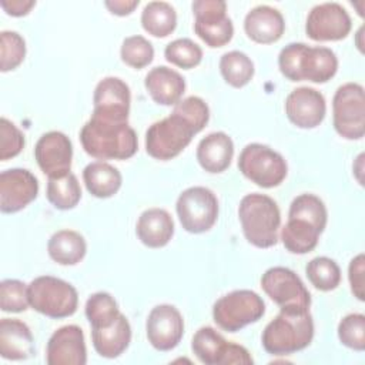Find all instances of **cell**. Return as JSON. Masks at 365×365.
Returning <instances> with one entry per match:
<instances>
[{
  "label": "cell",
  "instance_id": "8",
  "mask_svg": "<svg viewBox=\"0 0 365 365\" xmlns=\"http://www.w3.org/2000/svg\"><path fill=\"white\" fill-rule=\"evenodd\" d=\"M238 168L244 177L262 188L278 187L288 174L284 157L268 145L251 143L238 157Z\"/></svg>",
  "mask_w": 365,
  "mask_h": 365
},
{
  "label": "cell",
  "instance_id": "34",
  "mask_svg": "<svg viewBox=\"0 0 365 365\" xmlns=\"http://www.w3.org/2000/svg\"><path fill=\"white\" fill-rule=\"evenodd\" d=\"M305 274L309 282L324 292L335 289L341 282L339 265L328 257L312 258L305 267Z\"/></svg>",
  "mask_w": 365,
  "mask_h": 365
},
{
  "label": "cell",
  "instance_id": "3",
  "mask_svg": "<svg viewBox=\"0 0 365 365\" xmlns=\"http://www.w3.org/2000/svg\"><path fill=\"white\" fill-rule=\"evenodd\" d=\"M238 218L245 240L257 248H269L278 242L281 211L278 204L265 194L251 192L241 198Z\"/></svg>",
  "mask_w": 365,
  "mask_h": 365
},
{
  "label": "cell",
  "instance_id": "43",
  "mask_svg": "<svg viewBox=\"0 0 365 365\" xmlns=\"http://www.w3.org/2000/svg\"><path fill=\"white\" fill-rule=\"evenodd\" d=\"M364 272H365V257H364V254H358L349 262L348 278H349L351 291H352L354 297L359 301H364V297H365Z\"/></svg>",
  "mask_w": 365,
  "mask_h": 365
},
{
  "label": "cell",
  "instance_id": "2",
  "mask_svg": "<svg viewBox=\"0 0 365 365\" xmlns=\"http://www.w3.org/2000/svg\"><path fill=\"white\" fill-rule=\"evenodd\" d=\"M281 74L289 81L327 83L338 70L336 54L328 47H311L305 43H289L278 56Z\"/></svg>",
  "mask_w": 365,
  "mask_h": 365
},
{
  "label": "cell",
  "instance_id": "38",
  "mask_svg": "<svg viewBox=\"0 0 365 365\" xmlns=\"http://www.w3.org/2000/svg\"><path fill=\"white\" fill-rule=\"evenodd\" d=\"M26 57V41L11 30L0 33V70L3 73L17 68Z\"/></svg>",
  "mask_w": 365,
  "mask_h": 365
},
{
  "label": "cell",
  "instance_id": "6",
  "mask_svg": "<svg viewBox=\"0 0 365 365\" xmlns=\"http://www.w3.org/2000/svg\"><path fill=\"white\" fill-rule=\"evenodd\" d=\"M197 134L195 127L180 113L174 111L153 123L145 131V151L150 157L167 161L177 157Z\"/></svg>",
  "mask_w": 365,
  "mask_h": 365
},
{
  "label": "cell",
  "instance_id": "19",
  "mask_svg": "<svg viewBox=\"0 0 365 365\" xmlns=\"http://www.w3.org/2000/svg\"><path fill=\"white\" fill-rule=\"evenodd\" d=\"M285 114L299 128H315L327 114L325 97L312 87H298L285 100Z\"/></svg>",
  "mask_w": 365,
  "mask_h": 365
},
{
  "label": "cell",
  "instance_id": "45",
  "mask_svg": "<svg viewBox=\"0 0 365 365\" xmlns=\"http://www.w3.org/2000/svg\"><path fill=\"white\" fill-rule=\"evenodd\" d=\"M140 4L138 0H107L104 6L108 9L111 14L115 16H128L134 11V9Z\"/></svg>",
  "mask_w": 365,
  "mask_h": 365
},
{
  "label": "cell",
  "instance_id": "35",
  "mask_svg": "<svg viewBox=\"0 0 365 365\" xmlns=\"http://www.w3.org/2000/svg\"><path fill=\"white\" fill-rule=\"evenodd\" d=\"M304 218L318 227L321 231L325 230L328 221V212L324 201L314 194H299L289 205L288 218Z\"/></svg>",
  "mask_w": 365,
  "mask_h": 365
},
{
  "label": "cell",
  "instance_id": "21",
  "mask_svg": "<svg viewBox=\"0 0 365 365\" xmlns=\"http://www.w3.org/2000/svg\"><path fill=\"white\" fill-rule=\"evenodd\" d=\"M144 86L153 101L160 106H175L185 91L182 76L167 66L151 68L144 78Z\"/></svg>",
  "mask_w": 365,
  "mask_h": 365
},
{
  "label": "cell",
  "instance_id": "32",
  "mask_svg": "<svg viewBox=\"0 0 365 365\" xmlns=\"http://www.w3.org/2000/svg\"><path fill=\"white\" fill-rule=\"evenodd\" d=\"M46 195L57 210L66 211L74 208L81 200V188L77 177L68 173L60 178H48Z\"/></svg>",
  "mask_w": 365,
  "mask_h": 365
},
{
  "label": "cell",
  "instance_id": "42",
  "mask_svg": "<svg viewBox=\"0 0 365 365\" xmlns=\"http://www.w3.org/2000/svg\"><path fill=\"white\" fill-rule=\"evenodd\" d=\"M174 111L182 114L200 133L210 120V108L207 103L197 96H190L174 106Z\"/></svg>",
  "mask_w": 365,
  "mask_h": 365
},
{
  "label": "cell",
  "instance_id": "20",
  "mask_svg": "<svg viewBox=\"0 0 365 365\" xmlns=\"http://www.w3.org/2000/svg\"><path fill=\"white\" fill-rule=\"evenodd\" d=\"M244 30L248 38L259 44L278 41L285 30V20L279 10L261 4L251 9L244 20Z\"/></svg>",
  "mask_w": 365,
  "mask_h": 365
},
{
  "label": "cell",
  "instance_id": "13",
  "mask_svg": "<svg viewBox=\"0 0 365 365\" xmlns=\"http://www.w3.org/2000/svg\"><path fill=\"white\" fill-rule=\"evenodd\" d=\"M348 11L339 3L327 1L311 9L305 23V33L314 41H338L351 31Z\"/></svg>",
  "mask_w": 365,
  "mask_h": 365
},
{
  "label": "cell",
  "instance_id": "39",
  "mask_svg": "<svg viewBox=\"0 0 365 365\" xmlns=\"http://www.w3.org/2000/svg\"><path fill=\"white\" fill-rule=\"evenodd\" d=\"M338 338L342 345L354 349H365V315L359 312L345 315L338 324Z\"/></svg>",
  "mask_w": 365,
  "mask_h": 365
},
{
  "label": "cell",
  "instance_id": "24",
  "mask_svg": "<svg viewBox=\"0 0 365 365\" xmlns=\"http://www.w3.org/2000/svg\"><path fill=\"white\" fill-rule=\"evenodd\" d=\"M234 157V143L222 131L210 133L197 145V160L202 170L211 174L225 171Z\"/></svg>",
  "mask_w": 365,
  "mask_h": 365
},
{
  "label": "cell",
  "instance_id": "5",
  "mask_svg": "<svg viewBox=\"0 0 365 365\" xmlns=\"http://www.w3.org/2000/svg\"><path fill=\"white\" fill-rule=\"evenodd\" d=\"M30 307L48 318L61 319L71 317L78 307L77 289L67 281L41 275L27 285Z\"/></svg>",
  "mask_w": 365,
  "mask_h": 365
},
{
  "label": "cell",
  "instance_id": "29",
  "mask_svg": "<svg viewBox=\"0 0 365 365\" xmlns=\"http://www.w3.org/2000/svg\"><path fill=\"white\" fill-rule=\"evenodd\" d=\"M322 231L304 218H288L281 230V241L287 251L292 254H308L317 245Z\"/></svg>",
  "mask_w": 365,
  "mask_h": 365
},
{
  "label": "cell",
  "instance_id": "4",
  "mask_svg": "<svg viewBox=\"0 0 365 365\" xmlns=\"http://www.w3.org/2000/svg\"><path fill=\"white\" fill-rule=\"evenodd\" d=\"M314 338V321L309 311H279L262 331L261 342L271 355H291L307 348Z\"/></svg>",
  "mask_w": 365,
  "mask_h": 365
},
{
  "label": "cell",
  "instance_id": "18",
  "mask_svg": "<svg viewBox=\"0 0 365 365\" xmlns=\"http://www.w3.org/2000/svg\"><path fill=\"white\" fill-rule=\"evenodd\" d=\"M48 365H84L87 349L83 329L78 325H64L48 338L46 348Z\"/></svg>",
  "mask_w": 365,
  "mask_h": 365
},
{
  "label": "cell",
  "instance_id": "23",
  "mask_svg": "<svg viewBox=\"0 0 365 365\" xmlns=\"http://www.w3.org/2000/svg\"><path fill=\"white\" fill-rule=\"evenodd\" d=\"M135 234L148 248L165 247L174 235V221L164 208H148L137 220Z\"/></svg>",
  "mask_w": 365,
  "mask_h": 365
},
{
  "label": "cell",
  "instance_id": "33",
  "mask_svg": "<svg viewBox=\"0 0 365 365\" xmlns=\"http://www.w3.org/2000/svg\"><path fill=\"white\" fill-rule=\"evenodd\" d=\"M86 317L93 328H106L114 324L121 314L114 297L108 292H96L86 302Z\"/></svg>",
  "mask_w": 365,
  "mask_h": 365
},
{
  "label": "cell",
  "instance_id": "12",
  "mask_svg": "<svg viewBox=\"0 0 365 365\" xmlns=\"http://www.w3.org/2000/svg\"><path fill=\"white\" fill-rule=\"evenodd\" d=\"M194 31L211 48L222 47L231 41L234 26L227 16V3L222 0H195Z\"/></svg>",
  "mask_w": 365,
  "mask_h": 365
},
{
  "label": "cell",
  "instance_id": "22",
  "mask_svg": "<svg viewBox=\"0 0 365 365\" xmlns=\"http://www.w3.org/2000/svg\"><path fill=\"white\" fill-rule=\"evenodd\" d=\"M34 352V338L30 328L20 319L3 318L0 321L1 358L21 361L33 356Z\"/></svg>",
  "mask_w": 365,
  "mask_h": 365
},
{
  "label": "cell",
  "instance_id": "9",
  "mask_svg": "<svg viewBox=\"0 0 365 365\" xmlns=\"http://www.w3.org/2000/svg\"><path fill=\"white\" fill-rule=\"evenodd\" d=\"M335 131L346 140H359L365 134V96L358 83L339 86L332 98Z\"/></svg>",
  "mask_w": 365,
  "mask_h": 365
},
{
  "label": "cell",
  "instance_id": "27",
  "mask_svg": "<svg viewBox=\"0 0 365 365\" xmlns=\"http://www.w3.org/2000/svg\"><path fill=\"white\" fill-rule=\"evenodd\" d=\"M83 180L87 191L97 198H110L121 187V173L106 161H94L83 170Z\"/></svg>",
  "mask_w": 365,
  "mask_h": 365
},
{
  "label": "cell",
  "instance_id": "44",
  "mask_svg": "<svg viewBox=\"0 0 365 365\" xmlns=\"http://www.w3.org/2000/svg\"><path fill=\"white\" fill-rule=\"evenodd\" d=\"M1 9L13 17H21L30 13V10L36 6L34 0H1Z\"/></svg>",
  "mask_w": 365,
  "mask_h": 365
},
{
  "label": "cell",
  "instance_id": "40",
  "mask_svg": "<svg viewBox=\"0 0 365 365\" xmlns=\"http://www.w3.org/2000/svg\"><path fill=\"white\" fill-rule=\"evenodd\" d=\"M27 285L20 279H3L0 284V308L4 312H23L29 308Z\"/></svg>",
  "mask_w": 365,
  "mask_h": 365
},
{
  "label": "cell",
  "instance_id": "16",
  "mask_svg": "<svg viewBox=\"0 0 365 365\" xmlns=\"http://www.w3.org/2000/svg\"><path fill=\"white\" fill-rule=\"evenodd\" d=\"M131 93L125 81L118 77H104L94 88L93 94V113L91 115L128 121Z\"/></svg>",
  "mask_w": 365,
  "mask_h": 365
},
{
  "label": "cell",
  "instance_id": "41",
  "mask_svg": "<svg viewBox=\"0 0 365 365\" xmlns=\"http://www.w3.org/2000/svg\"><path fill=\"white\" fill-rule=\"evenodd\" d=\"M24 147V135L14 123L6 117L0 118V160L7 161L21 153Z\"/></svg>",
  "mask_w": 365,
  "mask_h": 365
},
{
  "label": "cell",
  "instance_id": "1",
  "mask_svg": "<svg viewBox=\"0 0 365 365\" xmlns=\"http://www.w3.org/2000/svg\"><path fill=\"white\" fill-rule=\"evenodd\" d=\"M84 151L97 160H127L138 148V138L128 121L91 115L80 131Z\"/></svg>",
  "mask_w": 365,
  "mask_h": 365
},
{
  "label": "cell",
  "instance_id": "36",
  "mask_svg": "<svg viewBox=\"0 0 365 365\" xmlns=\"http://www.w3.org/2000/svg\"><path fill=\"white\" fill-rule=\"evenodd\" d=\"M164 56L168 63L180 68L190 70L201 63L202 50L191 38H177L165 46Z\"/></svg>",
  "mask_w": 365,
  "mask_h": 365
},
{
  "label": "cell",
  "instance_id": "28",
  "mask_svg": "<svg viewBox=\"0 0 365 365\" xmlns=\"http://www.w3.org/2000/svg\"><path fill=\"white\" fill-rule=\"evenodd\" d=\"M47 252L50 258L60 265H76L84 258L87 242L77 231L60 230L50 237Z\"/></svg>",
  "mask_w": 365,
  "mask_h": 365
},
{
  "label": "cell",
  "instance_id": "30",
  "mask_svg": "<svg viewBox=\"0 0 365 365\" xmlns=\"http://www.w3.org/2000/svg\"><path fill=\"white\" fill-rule=\"evenodd\" d=\"M141 26L154 37H167L175 30L177 13L167 1H150L141 11Z\"/></svg>",
  "mask_w": 365,
  "mask_h": 365
},
{
  "label": "cell",
  "instance_id": "17",
  "mask_svg": "<svg viewBox=\"0 0 365 365\" xmlns=\"http://www.w3.org/2000/svg\"><path fill=\"white\" fill-rule=\"evenodd\" d=\"M38 181L26 168H10L0 174V210L14 214L37 198Z\"/></svg>",
  "mask_w": 365,
  "mask_h": 365
},
{
  "label": "cell",
  "instance_id": "25",
  "mask_svg": "<svg viewBox=\"0 0 365 365\" xmlns=\"http://www.w3.org/2000/svg\"><path fill=\"white\" fill-rule=\"evenodd\" d=\"M91 341L96 352L103 358L120 356L131 342V327L125 315L120 314L118 318L106 328H93Z\"/></svg>",
  "mask_w": 365,
  "mask_h": 365
},
{
  "label": "cell",
  "instance_id": "10",
  "mask_svg": "<svg viewBox=\"0 0 365 365\" xmlns=\"http://www.w3.org/2000/svg\"><path fill=\"white\" fill-rule=\"evenodd\" d=\"M261 288L281 311H309V291L305 288L301 278L287 267L268 268L261 277Z\"/></svg>",
  "mask_w": 365,
  "mask_h": 365
},
{
  "label": "cell",
  "instance_id": "37",
  "mask_svg": "<svg viewBox=\"0 0 365 365\" xmlns=\"http://www.w3.org/2000/svg\"><path fill=\"white\" fill-rule=\"evenodd\" d=\"M120 56L123 63L133 68H144L154 58V47L153 44L143 36L135 34L125 37L123 40Z\"/></svg>",
  "mask_w": 365,
  "mask_h": 365
},
{
  "label": "cell",
  "instance_id": "26",
  "mask_svg": "<svg viewBox=\"0 0 365 365\" xmlns=\"http://www.w3.org/2000/svg\"><path fill=\"white\" fill-rule=\"evenodd\" d=\"M232 342L224 339L212 327H201L192 336L191 349L205 365H227Z\"/></svg>",
  "mask_w": 365,
  "mask_h": 365
},
{
  "label": "cell",
  "instance_id": "7",
  "mask_svg": "<svg viewBox=\"0 0 365 365\" xmlns=\"http://www.w3.org/2000/svg\"><path fill=\"white\" fill-rule=\"evenodd\" d=\"M264 314V299L251 289L231 291L217 299L212 307L214 322L227 332H237L261 319Z\"/></svg>",
  "mask_w": 365,
  "mask_h": 365
},
{
  "label": "cell",
  "instance_id": "11",
  "mask_svg": "<svg viewBox=\"0 0 365 365\" xmlns=\"http://www.w3.org/2000/svg\"><path fill=\"white\" fill-rule=\"evenodd\" d=\"M175 210L185 231L201 234L211 230L217 222L218 200L207 187H190L178 195Z\"/></svg>",
  "mask_w": 365,
  "mask_h": 365
},
{
  "label": "cell",
  "instance_id": "14",
  "mask_svg": "<svg viewBox=\"0 0 365 365\" xmlns=\"http://www.w3.org/2000/svg\"><path fill=\"white\" fill-rule=\"evenodd\" d=\"M34 158L48 178L64 177L71 168V140L61 131L44 133L36 143Z\"/></svg>",
  "mask_w": 365,
  "mask_h": 365
},
{
  "label": "cell",
  "instance_id": "31",
  "mask_svg": "<svg viewBox=\"0 0 365 365\" xmlns=\"http://www.w3.org/2000/svg\"><path fill=\"white\" fill-rule=\"evenodd\" d=\"M220 71L227 84L241 88L252 80L255 68L252 60L245 53L232 50L221 56Z\"/></svg>",
  "mask_w": 365,
  "mask_h": 365
},
{
  "label": "cell",
  "instance_id": "15",
  "mask_svg": "<svg viewBox=\"0 0 365 365\" xmlns=\"http://www.w3.org/2000/svg\"><path fill=\"white\" fill-rule=\"evenodd\" d=\"M148 342L157 351L174 349L184 335V319L181 312L170 304L155 305L145 322Z\"/></svg>",
  "mask_w": 365,
  "mask_h": 365
}]
</instances>
